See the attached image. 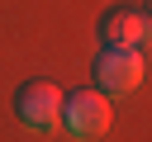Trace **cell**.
<instances>
[{"label": "cell", "mask_w": 152, "mask_h": 142, "mask_svg": "<svg viewBox=\"0 0 152 142\" xmlns=\"http://www.w3.org/2000/svg\"><path fill=\"white\" fill-rule=\"evenodd\" d=\"M109 118H114V104L109 95H100L95 85H76L71 95H62V123L76 142H90V137H104L109 133Z\"/></svg>", "instance_id": "6da1fadb"}, {"label": "cell", "mask_w": 152, "mask_h": 142, "mask_svg": "<svg viewBox=\"0 0 152 142\" xmlns=\"http://www.w3.org/2000/svg\"><path fill=\"white\" fill-rule=\"evenodd\" d=\"M142 71H147V62H142V52H138V47H100V52H95V62H90L95 90H100V95H109V99H119V95L138 90V85H142Z\"/></svg>", "instance_id": "7a4b0ae2"}, {"label": "cell", "mask_w": 152, "mask_h": 142, "mask_svg": "<svg viewBox=\"0 0 152 142\" xmlns=\"http://www.w3.org/2000/svg\"><path fill=\"white\" fill-rule=\"evenodd\" d=\"M14 114L28 133H52L62 123V90L48 80V76H33L14 90Z\"/></svg>", "instance_id": "3957f363"}, {"label": "cell", "mask_w": 152, "mask_h": 142, "mask_svg": "<svg viewBox=\"0 0 152 142\" xmlns=\"http://www.w3.org/2000/svg\"><path fill=\"white\" fill-rule=\"evenodd\" d=\"M100 47H152V19L147 9L133 5H114L100 14Z\"/></svg>", "instance_id": "277c9868"}, {"label": "cell", "mask_w": 152, "mask_h": 142, "mask_svg": "<svg viewBox=\"0 0 152 142\" xmlns=\"http://www.w3.org/2000/svg\"><path fill=\"white\" fill-rule=\"evenodd\" d=\"M147 19H152V0H147Z\"/></svg>", "instance_id": "5b68a950"}]
</instances>
